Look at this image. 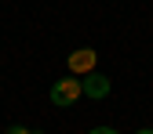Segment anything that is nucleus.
Wrapping results in <instances>:
<instances>
[{"instance_id":"2","label":"nucleus","mask_w":153,"mask_h":134,"mask_svg":"<svg viewBox=\"0 0 153 134\" xmlns=\"http://www.w3.org/2000/svg\"><path fill=\"white\" fill-rule=\"evenodd\" d=\"M95 62H99V54H95L91 47H76L69 58H66V65H69L73 76H88V72H95Z\"/></svg>"},{"instance_id":"1","label":"nucleus","mask_w":153,"mask_h":134,"mask_svg":"<svg viewBox=\"0 0 153 134\" xmlns=\"http://www.w3.org/2000/svg\"><path fill=\"white\" fill-rule=\"evenodd\" d=\"M80 94H84L80 80H76V76H66V80H59L51 87V105H73Z\"/></svg>"},{"instance_id":"3","label":"nucleus","mask_w":153,"mask_h":134,"mask_svg":"<svg viewBox=\"0 0 153 134\" xmlns=\"http://www.w3.org/2000/svg\"><path fill=\"white\" fill-rule=\"evenodd\" d=\"M80 87H84L88 98H106V94H109V76H102V72H88L84 80H80Z\"/></svg>"},{"instance_id":"5","label":"nucleus","mask_w":153,"mask_h":134,"mask_svg":"<svg viewBox=\"0 0 153 134\" xmlns=\"http://www.w3.org/2000/svg\"><path fill=\"white\" fill-rule=\"evenodd\" d=\"M91 134H117V130H113V127H95Z\"/></svg>"},{"instance_id":"7","label":"nucleus","mask_w":153,"mask_h":134,"mask_svg":"<svg viewBox=\"0 0 153 134\" xmlns=\"http://www.w3.org/2000/svg\"><path fill=\"white\" fill-rule=\"evenodd\" d=\"M33 134H44V130H33Z\"/></svg>"},{"instance_id":"6","label":"nucleus","mask_w":153,"mask_h":134,"mask_svg":"<svg viewBox=\"0 0 153 134\" xmlns=\"http://www.w3.org/2000/svg\"><path fill=\"white\" fill-rule=\"evenodd\" d=\"M135 134H153V127H142V130H135Z\"/></svg>"},{"instance_id":"4","label":"nucleus","mask_w":153,"mask_h":134,"mask_svg":"<svg viewBox=\"0 0 153 134\" xmlns=\"http://www.w3.org/2000/svg\"><path fill=\"white\" fill-rule=\"evenodd\" d=\"M7 134H33L29 127H22V123H15V127H7Z\"/></svg>"}]
</instances>
